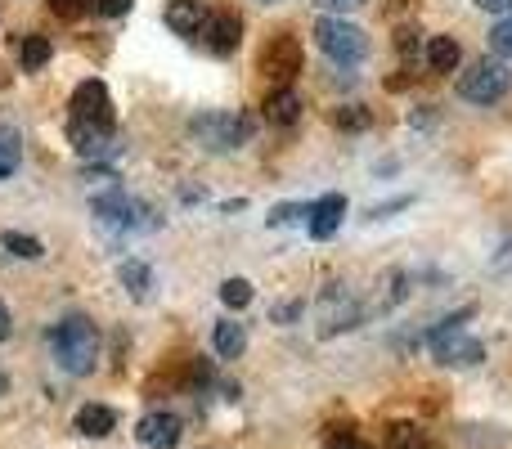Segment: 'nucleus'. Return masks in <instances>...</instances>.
Segmentation results:
<instances>
[{
	"label": "nucleus",
	"mask_w": 512,
	"mask_h": 449,
	"mask_svg": "<svg viewBox=\"0 0 512 449\" xmlns=\"http://www.w3.org/2000/svg\"><path fill=\"white\" fill-rule=\"evenodd\" d=\"M50 351H54V360H59L63 373H72V378H86V373L95 369V360H99V333H95V324H90L86 315L59 319V324L50 328Z\"/></svg>",
	"instance_id": "1"
},
{
	"label": "nucleus",
	"mask_w": 512,
	"mask_h": 449,
	"mask_svg": "<svg viewBox=\"0 0 512 449\" xmlns=\"http://www.w3.org/2000/svg\"><path fill=\"white\" fill-rule=\"evenodd\" d=\"M315 41H319V50L337 63H360L364 54H369V32H364L360 23H346V18H319Z\"/></svg>",
	"instance_id": "2"
},
{
	"label": "nucleus",
	"mask_w": 512,
	"mask_h": 449,
	"mask_svg": "<svg viewBox=\"0 0 512 449\" xmlns=\"http://www.w3.org/2000/svg\"><path fill=\"white\" fill-rule=\"evenodd\" d=\"M512 86V72L499 59H477L468 63V72H459V95L468 104H499Z\"/></svg>",
	"instance_id": "3"
},
{
	"label": "nucleus",
	"mask_w": 512,
	"mask_h": 449,
	"mask_svg": "<svg viewBox=\"0 0 512 449\" xmlns=\"http://www.w3.org/2000/svg\"><path fill=\"white\" fill-rule=\"evenodd\" d=\"M189 131H194V140L203 144V149L225 153V149H234L239 140H248L252 126L243 122L239 113H203V117H194V122H189Z\"/></svg>",
	"instance_id": "4"
},
{
	"label": "nucleus",
	"mask_w": 512,
	"mask_h": 449,
	"mask_svg": "<svg viewBox=\"0 0 512 449\" xmlns=\"http://www.w3.org/2000/svg\"><path fill=\"white\" fill-rule=\"evenodd\" d=\"M468 315H472V310H463V315L445 319V324L432 333V351H436V360H441V364H477L481 355H486L477 337L463 333V319H468Z\"/></svg>",
	"instance_id": "5"
},
{
	"label": "nucleus",
	"mask_w": 512,
	"mask_h": 449,
	"mask_svg": "<svg viewBox=\"0 0 512 449\" xmlns=\"http://www.w3.org/2000/svg\"><path fill=\"white\" fill-rule=\"evenodd\" d=\"M72 122H90V126L113 131V99H108L104 81H81L72 90Z\"/></svg>",
	"instance_id": "6"
},
{
	"label": "nucleus",
	"mask_w": 512,
	"mask_h": 449,
	"mask_svg": "<svg viewBox=\"0 0 512 449\" xmlns=\"http://www.w3.org/2000/svg\"><path fill=\"white\" fill-rule=\"evenodd\" d=\"M261 72L274 81V86H288V81L301 72V45H297V36H274V41L261 50Z\"/></svg>",
	"instance_id": "7"
},
{
	"label": "nucleus",
	"mask_w": 512,
	"mask_h": 449,
	"mask_svg": "<svg viewBox=\"0 0 512 449\" xmlns=\"http://www.w3.org/2000/svg\"><path fill=\"white\" fill-rule=\"evenodd\" d=\"M315 319H319V333L333 337V333H342V328H355L360 310H355V301L346 297L342 288H328L324 297H319V306H315Z\"/></svg>",
	"instance_id": "8"
},
{
	"label": "nucleus",
	"mask_w": 512,
	"mask_h": 449,
	"mask_svg": "<svg viewBox=\"0 0 512 449\" xmlns=\"http://www.w3.org/2000/svg\"><path fill=\"white\" fill-rule=\"evenodd\" d=\"M95 216L104 225H117V229H144V225H149V221H140L144 207L135 203V198H126L122 189H108V194H99L95 198Z\"/></svg>",
	"instance_id": "9"
},
{
	"label": "nucleus",
	"mask_w": 512,
	"mask_h": 449,
	"mask_svg": "<svg viewBox=\"0 0 512 449\" xmlns=\"http://www.w3.org/2000/svg\"><path fill=\"white\" fill-rule=\"evenodd\" d=\"M239 36H243L239 14H230V9H216V14H207L203 41H207V50H212V54H234V50H239Z\"/></svg>",
	"instance_id": "10"
},
{
	"label": "nucleus",
	"mask_w": 512,
	"mask_h": 449,
	"mask_svg": "<svg viewBox=\"0 0 512 449\" xmlns=\"http://www.w3.org/2000/svg\"><path fill=\"white\" fill-rule=\"evenodd\" d=\"M342 216H346V198L342 194H324L319 203H310V212H306L310 238H333L337 225H342Z\"/></svg>",
	"instance_id": "11"
},
{
	"label": "nucleus",
	"mask_w": 512,
	"mask_h": 449,
	"mask_svg": "<svg viewBox=\"0 0 512 449\" xmlns=\"http://www.w3.org/2000/svg\"><path fill=\"white\" fill-rule=\"evenodd\" d=\"M140 445H149V449H171L180 441V418L176 414H167V409H158V414H149V418H140Z\"/></svg>",
	"instance_id": "12"
},
{
	"label": "nucleus",
	"mask_w": 512,
	"mask_h": 449,
	"mask_svg": "<svg viewBox=\"0 0 512 449\" xmlns=\"http://www.w3.org/2000/svg\"><path fill=\"white\" fill-rule=\"evenodd\" d=\"M68 140H72V149H77L81 158H104V153H113V131H104V126L72 122L68 126Z\"/></svg>",
	"instance_id": "13"
},
{
	"label": "nucleus",
	"mask_w": 512,
	"mask_h": 449,
	"mask_svg": "<svg viewBox=\"0 0 512 449\" xmlns=\"http://www.w3.org/2000/svg\"><path fill=\"white\" fill-rule=\"evenodd\" d=\"M207 23L203 0H167V27L176 36H198Z\"/></svg>",
	"instance_id": "14"
},
{
	"label": "nucleus",
	"mask_w": 512,
	"mask_h": 449,
	"mask_svg": "<svg viewBox=\"0 0 512 449\" xmlns=\"http://www.w3.org/2000/svg\"><path fill=\"white\" fill-rule=\"evenodd\" d=\"M265 117H270L274 126H292L301 117V95L292 86H274L270 99H265Z\"/></svg>",
	"instance_id": "15"
},
{
	"label": "nucleus",
	"mask_w": 512,
	"mask_h": 449,
	"mask_svg": "<svg viewBox=\"0 0 512 449\" xmlns=\"http://www.w3.org/2000/svg\"><path fill=\"white\" fill-rule=\"evenodd\" d=\"M117 427V414L108 405H81L77 409V432L90 436V441H99V436H108Z\"/></svg>",
	"instance_id": "16"
},
{
	"label": "nucleus",
	"mask_w": 512,
	"mask_h": 449,
	"mask_svg": "<svg viewBox=\"0 0 512 449\" xmlns=\"http://www.w3.org/2000/svg\"><path fill=\"white\" fill-rule=\"evenodd\" d=\"M459 59H463V50L454 36H432V41H427V63H432V72H454Z\"/></svg>",
	"instance_id": "17"
},
{
	"label": "nucleus",
	"mask_w": 512,
	"mask_h": 449,
	"mask_svg": "<svg viewBox=\"0 0 512 449\" xmlns=\"http://www.w3.org/2000/svg\"><path fill=\"white\" fill-rule=\"evenodd\" d=\"M243 346H248L243 324H216V355H221V360H239Z\"/></svg>",
	"instance_id": "18"
},
{
	"label": "nucleus",
	"mask_w": 512,
	"mask_h": 449,
	"mask_svg": "<svg viewBox=\"0 0 512 449\" xmlns=\"http://www.w3.org/2000/svg\"><path fill=\"white\" fill-rule=\"evenodd\" d=\"M18 162H23V140H18V131H9V126H0V180H9L18 171Z\"/></svg>",
	"instance_id": "19"
},
{
	"label": "nucleus",
	"mask_w": 512,
	"mask_h": 449,
	"mask_svg": "<svg viewBox=\"0 0 512 449\" xmlns=\"http://www.w3.org/2000/svg\"><path fill=\"white\" fill-rule=\"evenodd\" d=\"M18 63H23L27 72L45 68V63H50V41H45V36H23V41H18Z\"/></svg>",
	"instance_id": "20"
},
{
	"label": "nucleus",
	"mask_w": 512,
	"mask_h": 449,
	"mask_svg": "<svg viewBox=\"0 0 512 449\" xmlns=\"http://www.w3.org/2000/svg\"><path fill=\"white\" fill-rule=\"evenodd\" d=\"M122 283H126V292L144 297V292H149V283H153L149 265H144V261H126V265H122Z\"/></svg>",
	"instance_id": "21"
},
{
	"label": "nucleus",
	"mask_w": 512,
	"mask_h": 449,
	"mask_svg": "<svg viewBox=\"0 0 512 449\" xmlns=\"http://www.w3.org/2000/svg\"><path fill=\"white\" fill-rule=\"evenodd\" d=\"M221 301L225 306H234V310H243L252 301V283L248 279H225L221 283Z\"/></svg>",
	"instance_id": "22"
},
{
	"label": "nucleus",
	"mask_w": 512,
	"mask_h": 449,
	"mask_svg": "<svg viewBox=\"0 0 512 449\" xmlns=\"http://www.w3.org/2000/svg\"><path fill=\"white\" fill-rule=\"evenodd\" d=\"M0 243H5V247H9V252H14V256H27V261H36V256L45 252V247L36 243L32 234H14V229H9V234L0 238Z\"/></svg>",
	"instance_id": "23"
},
{
	"label": "nucleus",
	"mask_w": 512,
	"mask_h": 449,
	"mask_svg": "<svg viewBox=\"0 0 512 449\" xmlns=\"http://www.w3.org/2000/svg\"><path fill=\"white\" fill-rule=\"evenodd\" d=\"M391 449H432V445H427V436L418 432V427L400 423L396 432H391Z\"/></svg>",
	"instance_id": "24"
},
{
	"label": "nucleus",
	"mask_w": 512,
	"mask_h": 449,
	"mask_svg": "<svg viewBox=\"0 0 512 449\" xmlns=\"http://www.w3.org/2000/svg\"><path fill=\"white\" fill-rule=\"evenodd\" d=\"M337 126H342V131H364V126H369V113H364L360 104H351L337 113Z\"/></svg>",
	"instance_id": "25"
},
{
	"label": "nucleus",
	"mask_w": 512,
	"mask_h": 449,
	"mask_svg": "<svg viewBox=\"0 0 512 449\" xmlns=\"http://www.w3.org/2000/svg\"><path fill=\"white\" fill-rule=\"evenodd\" d=\"M490 45H495V54H504V59H512V14L495 27V32H490Z\"/></svg>",
	"instance_id": "26"
},
{
	"label": "nucleus",
	"mask_w": 512,
	"mask_h": 449,
	"mask_svg": "<svg viewBox=\"0 0 512 449\" xmlns=\"http://www.w3.org/2000/svg\"><path fill=\"white\" fill-rule=\"evenodd\" d=\"M50 5H54V14H63V18H77L81 9L90 5V0H50Z\"/></svg>",
	"instance_id": "27"
},
{
	"label": "nucleus",
	"mask_w": 512,
	"mask_h": 449,
	"mask_svg": "<svg viewBox=\"0 0 512 449\" xmlns=\"http://www.w3.org/2000/svg\"><path fill=\"white\" fill-rule=\"evenodd\" d=\"M99 5V14H108V18H122L126 9H131V0H95Z\"/></svg>",
	"instance_id": "28"
},
{
	"label": "nucleus",
	"mask_w": 512,
	"mask_h": 449,
	"mask_svg": "<svg viewBox=\"0 0 512 449\" xmlns=\"http://www.w3.org/2000/svg\"><path fill=\"white\" fill-rule=\"evenodd\" d=\"M328 449H369V445H364L360 436L346 432V436H333V441H328Z\"/></svg>",
	"instance_id": "29"
},
{
	"label": "nucleus",
	"mask_w": 512,
	"mask_h": 449,
	"mask_svg": "<svg viewBox=\"0 0 512 449\" xmlns=\"http://www.w3.org/2000/svg\"><path fill=\"white\" fill-rule=\"evenodd\" d=\"M481 9H486V14H508L512 9V0H477Z\"/></svg>",
	"instance_id": "30"
},
{
	"label": "nucleus",
	"mask_w": 512,
	"mask_h": 449,
	"mask_svg": "<svg viewBox=\"0 0 512 449\" xmlns=\"http://www.w3.org/2000/svg\"><path fill=\"white\" fill-rule=\"evenodd\" d=\"M315 5H324V9H360L364 0H315Z\"/></svg>",
	"instance_id": "31"
},
{
	"label": "nucleus",
	"mask_w": 512,
	"mask_h": 449,
	"mask_svg": "<svg viewBox=\"0 0 512 449\" xmlns=\"http://www.w3.org/2000/svg\"><path fill=\"white\" fill-rule=\"evenodd\" d=\"M9 337V310H5V301H0V342Z\"/></svg>",
	"instance_id": "32"
},
{
	"label": "nucleus",
	"mask_w": 512,
	"mask_h": 449,
	"mask_svg": "<svg viewBox=\"0 0 512 449\" xmlns=\"http://www.w3.org/2000/svg\"><path fill=\"white\" fill-rule=\"evenodd\" d=\"M5 387H9V378H5V373H0V396H5Z\"/></svg>",
	"instance_id": "33"
}]
</instances>
